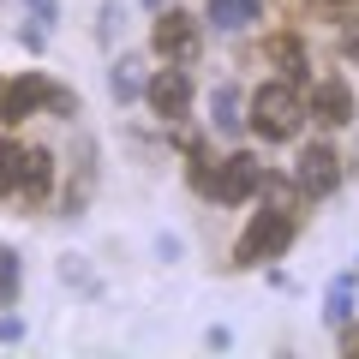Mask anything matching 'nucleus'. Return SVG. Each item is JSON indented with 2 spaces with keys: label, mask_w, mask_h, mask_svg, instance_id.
<instances>
[{
  "label": "nucleus",
  "mask_w": 359,
  "mask_h": 359,
  "mask_svg": "<svg viewBox=\"0 0 359 359\" xmlns=\"http://www.w3.org/2000/svg\"><path fill=\"white\" fill-rule=\"evenodd\" d=\"M48 186H54V156H48V150H25V168H18V192H13V198L42 204Z\"/></svg>",
  "instance_id": "nucleus-9"
},
{
  "label": "nucleus",
  "mask_w": 359,
  "mask_h": 359,
  "mask_svg": "<svg viewBox=\"0 0 359 359\" xmlns=\"http://www.w3.org/2000/svg\"><path fill=\"white\" fill-rule=\"evenodd\" d=\"M13 294H18V257L0 252V306H13Z\"/></svg>",
  "instance_id": "nucleus-16"
},
{
  "label": "nucleus",
  "mask_w": 359,
  "mask_h": 359,
  "mask_svg": "<svg viewBox=\"0 0 359 359\" xmlns=\"http://www.w3.org/2000/svg\"><path fill=\"white\" fill-rule=\"evenodd\" d=\"M287 245H294V216L287 210H264V216L245 222L240 245H233V264H264V257L287 252Z\"/></svg>",
  "instance_id": "nucleus-2"
},
{
  "label": "nucleus",
  "mask_w": 359,
  "mask_h": 359,
  "mask_svg": "<svg viewBox=\"0 0 359 359\" xmlns=\"http://www.w3.org/2000/svg\"><path fill=\"white\" fill-rule=\"evenodd\" d=\"M264 54L282 66L287 84H306V78H311V60H306V48H299V36H269V42H264Z\"/></svg>",
  "instance_id": "nucleus-10"
},
{
  "label": "nucleus",
  "mask_w": 359,
  "mask_h": 359,
  "mask_svg": "<svg viewBox=\"0 0 359 359\" xmlns=\"http://www.w3.org/2000/svg\"><path fill=\"white\" fill-rule=\"evenodd\" d=\"M210 126L216 132H240L245 120H240V90L233 84H216V96H210Z\"/></svg>",
  "instance_id": "nucleus-12"
},
{
  "label": "nucleus",
  "mask_w": 359,
  "mask_h": 359,
  "mask_svg": "<svg viewBox=\"0 0 359 359\" xmlns=\"http://www.w3.org/2000/svg\"><path fill=\"white\" fill-rule=\"evenodd\" d=\"M299 120H306V96H299V84H264L252 96V126L264 132L269 144H287V138H299Z\"/></svg>",
  "instance_id": "nucleus-1"
},
{
  "label": "nucleus",
  "mask_w": 359,
  "mask_h": 359,
  "mask_svg": "<svg viewBox=\"0 0 359 359\" xmlns=\"http://www.w3.org/2000/svg\"><path fill=\"white\" fill-rule=\"evenodd\" d=\"M353 282H359V276H341V282L330 287V306H323V318H330V323H347V318H353Z\"/></svg>",
  "instance_id": "nucleus-15"
},
{
  "label": "nucleus",
  "mask_w": 359,
  "mask_h": 359,
  "mask_svg": "<svg viewBox=\"0 0 359 359\" xmlns=\"http://www.w3.org/2000/svg\"><path fill=\"white\" fill-rule=\"evenodd\" d=\"M18 168H25V144H18V138H0V198L18 192Z\"/></svg>",
  "instance_id": "nucleus-14"
},
{
  "label": "nucleus",
  "mask_w": 359,
  "mask_h": 359,
  "mask_svg": "<svg viewBox=\"0 0 359 359\" xmlns=\"http://www.w3.org/2000/svg\"><path fill=\"white\" fill-rule=\"evenodd\" d=\"M144 96H150V108L174 126V120H186V102H192V84H186V72H180L174 60H168V72H150L144 78Z\"/></svg>",
  "instance_id": "nucleus-5"
},
{
  "label": "nucleus",
  "mask_w": 359,
  "mask_h": 359,
  "mask_svg": "<svg viewBox=\"0 0 359 359\" xmlns=\"http://www.w3.org/2000/svg\"><path fill=\"white\" fill-rule=\"evenodd\" d=\"M341 54H347V60H359V25L347 30V36H341Z\"/></svg>",
  "instance_id": "nucleus-21"
},
{
  "label": "nucleus",
  "mask_w": 359,
  "mask_h": 359,
  "mask_svg": "<svg viewBox=\"0 0 359 359\" xmlns=\"http://www.w3.org/2000/svg\"><path fill=\"white\" fill-rule=\"evenodd\" d=\"M114 18H120V6H114V0H102V42H114Z\"/></svg>",
  "instance_id": "nucleus-19"
},
{
  "label": "nucleus",
  "mask_w": 359,
  "mask_h": 359,
  "mask_svg": "<svg viewBox=\"0 0 359 359\" xmlns=\"http://www.w3.org/2000/svg\"><path fill=\"white\" fill-rule=\"evenodd\" d=\"M299 192L306 198H330L335 192V180H341V156L330 150V144H306V150H299Z\"/></svg>",
  "instance_id": "nucleus-6"
},
{
  "label": "nucleus",
  "mask_w": 359,
  "mask_h": 359,
  "mask_svg": "<svg viewBox=\"0 0 359 359\" xmlns=\"http://www.w3.org/2000/svg\"><path fill=\"white\" fill-rule=\"evenodd\" d=\"M108 90H114V102H132V96L144 90V60H138V54H120V60H114Z\"/></svg>",
  "instance_id": "nucleus-11"
},
{
  "label": "nucleus",
  "mask_w": 359,
  "mask_h": 359,
  "mask_svg": "<svg viewBox=\"0 0 359 359\" xmlns=\"http://www.w3.org/2000/svg\"><path fill=\"white\" fill-rule=\"evenodd\" d=\"M48 108H54L60 120H72V114H78V96H72V90H48Z\"/></svg>",
  "instance_id": "nucleus-17"
},
{
  "label": "nucleus",
  "mask_w": 359,
  "mask_h": 359,
  "mask_svg": "<svg viewBox=\"0 0 359 359\" xmlns=\"http://www.w3.org/2000/svg\"><path fill=\"white\" fill-rule=\"evenodd\" d=\"M150 42H156V54H162V60L192 66V60H198V48H204V30H198V18H192V13H180V6H162V13H156Z\"/></svg>",
  "instance_id": "nucleus-3"
},
{
  "label": "nucleus",
  "mask_w": 359,
  "mask_h": 359,
  "mask_svg": "<svg viewBox=\"0 0 359 359\" xmlns=\"http://www.w3.org/2000/svg\"><path fill=\"white\" fill-rule=\"evenodd\" d=\"M42 102H48V78H42V72H18L13 84H0V120H6V126L30 120Z\"/></svg>",
  "instance_id": "nucleus-7"
},
{
  "label": "nucleus",
  "mask_w": 359,
  "mask_h": 359,
  "mask_svg": "<svg viewBox=\"0 0 359 359\" xmlns=\"http://www.w3.org/2000/svg\"><path fill=\"white\" fill-rule=\"evenodd\" d=\"M257 6H264V0H210V25L216 30H240V25L257 18Z\"/></svg>",
  "instance_id": "nucleus-13"
},
{
  "label": "nucleus",
  "mask_w": 359,
  "mask_h": 359,
  "mask_svg": "<svg viewBox=\"0 0 359 359\" xmlns=\"http://www.w3.org/2000/svg\"><path fill=\"white\" fill-rule=\"evenodd\" d=\"M144 6H150V13H162V6H168V0H144Z\"/></svg>",
  "instance_id": "nucleus-22"
},
{
  "label": "nucleus",
  "mask_w": 359,
  "mask_h": 359,
  "mask_svg": "<svg viewBox=\"0 0 359 359\" xmlns=\"http://www.w3.org/2000/svg\"><path fill=\"white\" fill-rule=\"evenodd\" d=\"M257 186H264V168H257V156H252V150H233L228 162L216 168V180H210L216 204H245Z\"/></svg>",
  "instance_id": "nucleus-4"
},
{
  "label": "nucleus",
  "mask_w": 359,
  "mask_h": 359,
  "mask_svg": "<svg viewBox=\"0 0 359 359\" xmlns=\"http://www.w3.org/2000/svg\"><path fill=\"white\" fill-rule=\"evenodd\" d=\"M30 25H36V30L54 25V0H30Z\"/></svg>",
  "instance_id": "nucleus-18"
},
{
  "label": "nucleus",
  "mask_w": 359,
  "mask_h": 359,
  "mask_svg": "<svg viewBox=\"0 0 359 359\" xmlns=\"http://www.w3.org/2000/svg\"><path fill=\"white\" fill-rule=\"evenodd\" d=\"M341 353H359V323H341Z\"/></svg>",
  "instance_id": "nucleus-20"
},
{
  "label": "nucleus",
  "mask_w": 359,
  "mask_h": 359,
  "mask_svg": "<svg viewBox=\"0 0 359 359\" xmlns=\"http://www.w3.org/2000/svg\"><path fill=\"white\" fill-rule=\"evenodd\" d=\"M318 126H347L353 120V90L341 84V78H318L311 84V108H306Z\"/></svg>",
  "instance_id": "nucleus-8"
}]
</instances>
